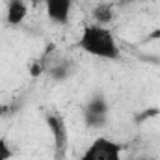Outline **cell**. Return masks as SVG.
Masks as SVG:
<instances>
[{
  "label": "cell",
  "mask_w": 160,
  "mask_h": 160,
  "mask_svg": "<svg viewBox=\"0 0 160 160\" xmlns=\"http://www.w3.org/2000/svg\"><path fill=\"white\" fill-rule=\"evenodd\" d=\"M30 2H32V4L36 6V4H41V2H45V0H30Z\"/></svg>",
  "instance_id": "cell-11"
},
{
  "label": "cell",
  "mask_w": 160,
  "mask_h": 160,
  "mask_svg": "<svg viewBox=\"0 0 160 160\" xmlns=\"http://www.w3.org/2000/svg\"><path fill=\"white\" fill-rule=\"evenodd\" d=\"M78 48L88 56L106 62H116L121 58V48L114 32L108 26H101L95 22L86 24L82 28L78 38Z\"/></svg>",
  "instance_id": "cell-1"
},
{
  "label": "cell",
  "mask_w": 160,
  "mask_h": 160,
  "mask_svg": "<svg viewBox=\"0 0 160 160\" xmlns=\"http://www.w3.org/2000/svg\"><path fill=\"white\" fill-rule=\"evenodd\" d=\"M78 160H123V145L112 138L99 136L86 147Z\"/></svg>",
  "instance_id": "cell-2"
},
{
  "label": "cell",
  "mask_w": 160,
  "mask_h": 160,
  "mask_svg": "<svg viewBox=\"0 0 160 160\" xmlns=\"http://www.w3.org/2000/svg\"><path fill=\"white\" fill-rule=\"evenodd\" d=\"M91 15H93V22H95V24L108 26V24L114 21V17H116L114 4H110V2H99V4L93 8Z\"/></svg>",
  "instance_id": "cell-7"
},
{
  "label": "cell",
  "mask_w": 160,
  "mask_h": 160,
  "mask_svg": "<svg viewBox=\"0 0 160 160\" xmlns=\"http://www.w3.org/2000/svg\"><path fill=\"white\" fill-rule=\"evenodd\" d=\"M11 158H13L11 143L6 138H0V160H11Z\"/></svg>",
  "instance_id": "cell-9"
},
{
  "label": "cell",
  "mask_w": 160,
  "mask_h": 160,
  "mask_svg": "<svg viewBox=\"0 0 160 160\" xmlns=\"http://www.w3.org/2000/svg\"><path fill=\"white\" fill-rule=\"evenodd\" d=\"M108 116H110V106H108L106 97L101 95V93L91 95L89 101L82 108V119H84L88 128H102V127H106Z\"/></svg>",
  "instance_id": "cell-3"
},
{
  "label": "cell",
  "mask_w": 160,
  "mask_h": 160,
  "mask_svg": "<svg viewBox=\"0 0 160 160\" xmlns=\"http://www.w3.org/2000/svg\"><path fill=\"white\" fill-rule=\"evenodd\" d=\"M123 2H127V4H134V2H143V0H123Z\"/></svg>",
  "instance_id": "cell-10"
},
{
  "label": "cell",
  "mask_w": 160,
  "mask_h": 160,
  "mask_svg": "<svg viewBox=\"0 0 160 160\" xmlns=\"http://www.w3.org/2000/svg\"><path fill=\"white\" fill-rule=\"evenodd\" d=\"M28 17V2L26 0H9L6 6V22L9 26H19Z\"/></svg>",
  "instance_id": "cell-6"
},
{
  "label": "cell",
  "mask_w": 160,
  "mask_h": 160,
  "mask_svg": "<svg viewBox=\"0 0 160 160\" xmlns=\"http://www.w3.org/2000/svg\"><path fill=\"white\" fill-rule=\"evenodd\" d=\"M45 11L50 22L65 26L73 15V0H45Z\"/></svg>",
  "instance_id": "cell-4"
},
{
  "label": "cell",
  "mask_w": 160,
  "mask_h": 160,
  "mask_svg": "<svg viewBox=\"0 0 160 160\" xmlns=\"http://www.w3.org/2000/svg\"><path fill=\"white\" fill-rule=\"evenodd\" d=\"M48 75H50V78H54L56 82H62V80H65L71 75V71H69L67 63H56V65L48 67Z\"/></svg>",
  "instance_id": "cell-8"
},
{
  "label": "cell",
  "mask_w": 160,
  "mask_h": 160,
  "mask_svg": "<svg viewBox=\"0 0 160 160\" xmlns=\"http://www.w3.org/2000/svg\"><path fill=\"white\" fill-rule=\"evenodd\" d=\"M47 127L54 138V149H56V155L62 157L67 149V127H65V121L62 119V116L58 114H48L47 116Z\"/></svg>",
  "instance_id": "cell-5"
}]
</instances>
